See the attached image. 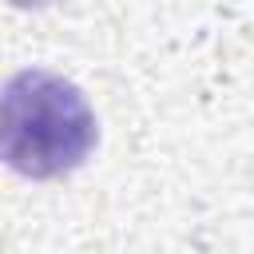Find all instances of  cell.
Returning <instances> with one entry per match:
<instances>
[{
    "label": "cell",
    "instance_id": "obj_1",
    "mask_svg": "<svg viewBox=\"0 0 254 254\" xmlns=\"http://www.w3.org/2000/svg\"><path fill=\"white\" fill-rule=\"evenodd\" d=\"M99 127L83 91L44 67L0 83V163L24 179H64L87 163Z\"/></svg>",
    "mask_w": 254,
    "mask_h": 254
},
{
    "label": "cell",
    "instance_id": "obj_2",
    "mask_svg": "<svg viewBox=\"0 0 254 254\" xmlns=\"http://www.w3.org/2000/svg\"><path fill=\"white\" fill-rule=\"evenodd\" d=\"M8 4H16V8H32V4H48V0H8Z\"/></svg>",
    "mask_w": 254,
    "mask_h": 254
}]
</instances>
